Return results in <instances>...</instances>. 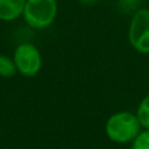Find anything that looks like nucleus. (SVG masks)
<instances>
[{"label": "nucleus", "instance_id": "nucleus-9", "mask_svg": "<svg viewBox=\"0 0 149 149\" xmlns=\"http://www.w3.org/2000/svg\"><path fill=\"white\" fill-rule=\"evenodd\" d=\"M141 0H119V7L124 12H132L134 13L136 9H139V5Z\"/></svg>", "mask_w": 149, "mask_h": 149}, {"label": "nucleus", "instance_id": "nucleus-7", "mask_svg": "<svg viewBox=\"0 0 149 149\" xmlns=\"http://www.w3.org/2000/svg\"><path fill=\"white\" fill-rule=\"evenodd\" d=\"M16 73H17V67L13 58L0 54V76L8 79V77H13Z\"/></svg>", "mask_w": 149, "mask_h": 149}, {"label": "nucleus", "instance_id": "nucleus-10", "mask_svg": "<svg viewBox=\"0 0 149 149\" xmlns=\"http://www.w3.org/2000/svg\"><path fill=\"white\" fill-rule=\"evenodd\" d=\"M79 1L84 5H92V4H94V3H97L98 0H79Z\"/></svg>", "mask_w": 149, "mask_h": 149}, {"label": "nucleus", "instance_id": "nucleus-8", "mask_svg": "<svg viewBox=\"0 0 149 149\" xmlns=\"http://www.w3.org/2000/svg\"><path fill=\"white\" fill-rule=\"evenodd\" d=\"M131 149H149V130H141L131 143Z\"/></svg>", "mask_w": 149, "mask_h": 149}, {"label": "nucleus", "instance_id": "nucleus-5", "mask_svg": "<svg viewBox=\"0 0 149 149\" xmlns=\"http://www.w3.org/2000/svg\"><path fill=\"white\" fill-rule=\"evenodd\" d=\"M26 0H0V21L12 22L21 17Z\"/></svg>", "mask_w": 149, "mask_h": 149}, {"label": "nucleus", "instance_id": "nucleus-2", "mask_svg": "<svg viewBox=\"0 0 149 149\" xmlns=\"http://www.w3.org/2000/svg\"><path fill=\"white\" fill-rule=\"evenodd\" d=\"M56 16V0H26L21 17L29 28L34 30H43L55 22Z\"/></svg>", "mask_w": 149, "mask_h": 149}, {"label": "nucleus", "instance_id": "nucleus-6", "mask_svg": "<svg viewBox=\"0 0 149 149\" xmlns=\"http://www.w3.org/2000/svg\"><path fill=\"white\" fill-rule=\"evenodd\" d=\"M136 116L144 130H149V94L140 101L136 110Z\"/></svg>", "mask_w": 149, "mask_h": 149}, {"label": "nucleus", "instance_id": "nucleus-1", "mask_svg": "<svg viewBox=\"0 0 149 149\" xmlns=\"http://www.w3.org/2000/svg\"><path fill=\"white\" fill-rule=\"evenodd\" d=\"M141 128L136 114L131 111H118L109 116L105 124L106 136L116 144H131Z\"/></svg>", "mask_w": 149, "mask_h": 149}, {"label": "nucleus", "instance_id": "nucleus-3", "mask_svg": "<svg viewBox=\"0 0 149 149\" xmlns=\"http://www.w3.org/2000/svg\"><path fill=\"white\" fill-rule=\"evenodd\" d=\"M128 42L136 52L149 55V9L139 8L128 24Z\"/></svg>", "mask_w": 149, "mask_h": 149}, {"label": "nucleus", "instance_id": "nucleus-4", "mask_svg": "<svg viewBox=\"0 0 149 149\" xmlns=\"http://www.w3.org/2000/svg\"><path fill=\"white\" fill-rule=\"evenodd\" d=\"M13 60L17 67V72L25 77H33L42 68V55L39 49L30 42L20 43L15 49Z\"/></svg>", "mask_w": 149, "mask_h": 149}]
</instances>
